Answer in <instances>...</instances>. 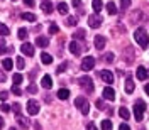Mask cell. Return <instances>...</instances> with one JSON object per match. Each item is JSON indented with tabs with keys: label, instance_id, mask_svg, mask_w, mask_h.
<instances>
[{
	"label": "cell",
	"instance_id": "cell-30",
	"mask_svg": "<svg viewBox=\"0 0 149 130\" xmlns=\"http://www.w3.org/2000/svg\"><path fill=\"white\" fill-rule=\"evenodd\" d=\"M9 27H7V26H5V24H2V22H0V36H9Z\"/></svg>",
	"mask_w": 149,
	"mask_h": 130
},
{
	"label": "cell",
	"instance_id": "cell-8",
	"mask_svg": "<svg viewBox=\"0 0 149 130\" xmlns=\"http://www.w3.org/2000/svg\"><path fill=\"white\" fill-rule=\"evenodd\" d=\"M100 78H102L103 83H113V74H112V71H109V69H103V71H100Z\"/></svg>",
	"mask_w": 149,
	"mask_h": 130
},
{
	"label": "cell",
	"instance_id": "cell-1",
	"mask_svg": "<svg viewBox=\"0 0 149 130\" xmlns=\"http://www.w3.org/2000/svg\"><path fill=\"white\" fill-rule=\"evenodd\" d=\"M134 39H136V42H137L142 49H148L149 47V36L146 34L144 29H137L136 34H134Z\"/></svg>",
	"mask_w": 149,
	"mask_h": 130
},
{
	"label": "cell",
	"instance_id": "cell-28",
	"mask_svg": "<svg viewBox=\"0 0 149 130\" xmlns=\"http://www.w3.org/2000/svg\"><path fill=\"white\" fill-rule=\"evenodd\" d=\"M66 24H68V26H76V24H78V17L70 15V17L66 19Z\"/></svg>",
	"mask_w": 149,
	"mask_h": 130
},
{
	"label": "cell",
	"instance_id": "cell-7",
	"mask_svg": "<svg viewBox=\"0 0 149 130\" xmlns=\"http://www.w3.org/2000/svg\"><path fill=\"white\" fill-rule=\"evenodd\" d=\"M27 111L29 115H37L39 113V103L36 100H29L27 102Z\"/></svg>",
	"mask_w": 149,
	"mask_h": 130
},
{
	"label": "cell",
	"instance_id": "cell-2",
	"mask_svg": "<svg viewBox=\"0 0 149 130\" xmlns=\"http://www.w3.org/2000/svg\"><path fill=\"white\" fill-rule=\"evenodd\" d=\"M74 106L80 108V111H81L83 115H88V111H90V103H88V100H86L85 96H78V98L74 100Z\"/></svg>",
	"mask_w": 149,
	"mask_h": 130
},
{
	"label": "cell",
	"instance_id": "cell-49",
	"mask_svg": "<svg viewBox=\"0 0 149 130\" xmlns=\"http://www.w3.org/2000/svg\"><path fill=\"white\" fill-rule=\"evenodd\" d=\"M7 53V47H0V54H5Z\"/></svg>",
	"mask_w": 149,
	"mask_h": 130
},
{
	"label": "cell",
	"instance_id": "cell-53",
	"mask_svg": "<svg viewBox=\"0 0 149 130\" xmlns=\"http://www.w3.org/2000/svg\"><path fill=\"white\" fill-rule=\"evenodd\" d=\"M9 130H15V129H9Z\"/></svg>",
	"mask_w": 149,
	"mask_h": 130
},
{
	"label": "cell",
	"instance_id": "cell-9",
	"mask_svg": "<svg viewBox=\"0 0 149 130\" xmlns=\"http://www.w3.org/2000/svg\"><path fill=\"white\" fill-rule=\"evenodd\" d=\"M20 51H22V54H26V56H34V46L31 42H24L20 46Z\"/></svg>",
	"mask_w": 149,
	"mask_h": 130
},
{
	"label": "cell",
	"instance_id": "cell-5",
	"mask_svg": "<svg viewBox=\"0 0 149 130\" xmlns=\"http://www.w3.org/2000/svg\"><path fill=\"white\" fill-rule=\"evenodd\" d=\"M88 26L92 29H98L100 26H102V17L100 15H88Z\"/></svg>",
	"mask_w": 149,
	"mask_h": 130
},
{
	"label": "cell",
	"instance_id": "cell-11",
	"mask_svg": "<svg viewBox=\"0 0 149 130\" xmlns=\"http://www.w3.org/2000/svg\"><path fill=\"white\" fill-rule=\"evenodd\" d=\"M136 76H137V80H141V81L148 80V69H146L144 66H139V68H137V73H136Z\"/></svg>",
	"mask_w": 149,
	"mask_h": 130
},
{
	"label": "cell",
	"instance_id": "cell-35",
	"mask_svg": "<svg viewBox=\"0 0 149 130\" xmlns=\"http://www.w3.org/2000/svg\"><path fill=\"white\" fill-rule=\"evenodd\" d=\"M24 66H26V61H24V59L19 56V57H17V68H19V69H22Z\"/></svg>",
	"mask_w": 149,
	"mask_h": 130
},
{
	"label": "cell",
	"instance_id": "cell-24",
	"mask_svg": "<svg viewBox=\"0 0 149 130\" xmlns=\"http://www.w3.org/2000/svg\"><path fill=\"white\" fill-rule=\"evenodd\" d=\"M92 7H93V10H95V12H100V10H102V7H103L102 0H93V2H92Z\"/></svg>",
	"mask_w": 149,
	"mask_h": 130
},
{
	"label": "cell",
	"instance_id": "cell-32",
	"mask_svg": "<svg viewBox=\"0 0 149 130\" xmlns=\"http://www.w3.org/2000/svg\"><path fill=\"white\" fill-rule=\"evenodd\" d=\"M17 36H19V39H26V37H27V29L20 27L19 29V32H17Z\"/></svg>",
	"mask_w": 149,
	"mask_h": 130
},
{
	"label": "cell",
	"instance_id": "cell-22",
	"mask_svg": "<svg viewBox=\"0 0 149 130\" xmlns=\"http://www.w3.org/2000/svg\"><path fill=\"white\" fill-rule=\"evenodd\" d=\"M20 17L24 19V20H27V22H36V15H34V14H31V12L20 14Z\"/></svg>",
	"mask_w": 149,
	"mask_h": 130
},
{
	"label": "cell",
	"instance_id": "cell-6",
	"mask_svg": "<svg viewBox=\"0 0 149 130\" xmlns=\"http://www.w3.org/2000/svg\"><path fill=\"white\" fill-rule=\"evenodd\" d=\"M93 66H95V59H93L92 56H86L81 61V69L83 71H90V69H93Z\"/></svg>",
	"mask_w": 149,
	"mask_h": 130
},
{
	"label": "cell",
	"instance_id": "cell-17",
	"mask_svg": "<svg viewBox=\"0 0 149 130\" xmlns=\"http://www.w3.org/2000/svg\"><path fill=\"white\" fill-rule=\"evenodd\" d=\"M41 9H42V12H46V14H51V12H53V3L47 2V0H44V2L41 3Z\"/></svg>",
	"mask_w": 149,
	"mask_h": 130
},
{
	"label": "cell",
	"instance_id": "cell-27",
	"mask_svg": "<svg viewBox=\"0 0 149 130\" xmlns=\"http://www.w3.org/2000/svg\"><path fill=\"white\" fill-rule=\"evenodd\" d=\"M12 80H14V83H15V84H19V83H22V81H24V76H22L20 73H15L14 76H12Z\"/></svg>",
	"mask_w": 149,
	"mask_h": 130
},
{
	"label": "cell",
	"instance_id": "cell-20",
	"mask_svg": "<svg viewBox=\"0 0 149 130\" xmlns=\"http://www.w3.org/2000/svg\"><path fill=\"white\" fill-rule=\"evenodd\" d=\"M41 61H42V64H51L53 63V56L47 54V53H42L41 54Z\"/></svg>",
	"mask_w": 149,
	"mask_h": 130
},
{
	"label": "cell",
	"instance_id": "cell-36",
	"mask_svg": "<svg viewBox=\"0 0 149 130\" xmlns=\"http://www.w3.org/2000/svg\"><path fill=\"white\" fill-rule=\"evenodd\" d=\"M58 30H59V29H58V26L53 22V24H51V27H49V32H51V34H58Z\"/></svg>",
	"mask_w": 149,
	"mask_h": 130
},
{
	"label": "cell",
	"instance_id": "cell-25",
	"mask_svg": "<svg viewBox=\"0 0 149 130\" xmlns=\"http://www.w3.org/2000/svg\"><path fill=\"white\" fill-rule=\"evenodd\" d=\"M58 10H59V14L66 15V14H68V5H66L65 2H59V3H58Z\"/></svg>",
	"mask_w": 149,
	"mask_h": 130
},
{
	"label": "cell",
	"instance_id": "cell-23",
	"mask_svg": "<svg viewBox=\"0 0 149 130\" xmlns=\"http://www.w3.org/2000/svg\"><path fill=\"white\" fill-rule=\"evenodd\" d=\"M107 12H109L110 15H115V14H117V7H115L113 2H109V3H107Z\"/></svg>",
	"mask_w": 149,
	"mask_h": 130
},
{
	"label": "cell",
	"instance_id": "cell-31",
	"mask_svg": "<svg viewBox=\"0 0 149 130\" xmlns=\"http://www.w3.org/2000/svg\"><path fill=\"white\" fill-rule=\"evenodd\" d=\"M130 7V0H120V10L125 12V10Z\"/></svg>",
	"mask_w": 149,
	"mask_h": 130
},
{
	"label": "cell",
	"instance_id": "cell-37",
	"mask_svg": "<svg viewBox=\"0 0 149 130\" xmlns=\"http://www.w3.org/2000/svg\"><path fill=\"white\" fill-rule=\"evenodd\" d=\"M66 66H68V64H66V63H63V64H59V68L56 69V73H58V74H61V73H63V71H65V69H66Z\"/></svg>",
	"mask_w": 149,
	"mask_h": 130
},
{
	"label": "cell",
	"instance_id": "cell-34",
	"mask_svg": "<svg viewBox=\"0 0 149 130\" xmlns=\"http://www.w3.org/2000/svg\"><path fill=\"white\" fill-rule=\"evenodd\" d=\"M12 93H14V95H19V96H20V95H22V88H20L19 84H14V86H12Z\"/></svg>",
	"mask_w": 149,
	"mask_h": 130
},
{
	"label": "cell",
	"instance_id": "cell-12",
	"mask_svg": "<svg viewBox=\"0 0 149 130\" xmlns=\"http://www.w3.org/2000/svg\"><path fill=\"white\" fill-rule=\"evenodd\" d=\"M95 47H97L98 51H102L103 47H105V37L103 36H95Z\"/></svg>",
	"mask_w": 149,
	"mask_h": 130
},
{
	"label": "cell",
	"instance_id": "cell-26",
	"mask_svg": "<svg viewBox=\"0 0 149 130\" xmlns=\"http://www.w3.org/2000/svg\"><path fill=\"white\" fill-rule=\"evenodd\" d=\"M12 64H14V63H12V59H10V57H7V59H3V61H2V68H3V69H7V71L12 69Z\"/></svg>",
	"mask_w": 149,
	"mask_h": 130
},
{
	"label": "cell",
	"instance_id": "cell-51",
	"mask_svg": "<svg viewBox=\"0 0 149 130\" xmlns=\"http://www.w3.org/2000/svg\"><path fill=\"white\" fill-rule=\"evenodd\" d=\"M146 93L149 95V84H146Z\"/></svg>",
	"mask_w": 149,
	"mask_h": 130
},
{
	"label": "cell",
	"instance_id": "cell-44",
	"mask_svg": "<svg viewBox=\"0 0 149 130\" xmlns=\"http://www.w3.org/2000/svg\"><path fill=\"white\" fill-rule=\"evenodd\" d=\"M24 3H26L27 7H34V0H24Z\"/></svg>",
	"mask_w": 149,
	"mask_h": 130
},
{
	"label": "cell",
	"instance_id": "cell-13",
	"mask_svg": "<svg viewBox=\"0 0 149 130\" xmlns=\"http://www.w3.org/2000/svg\"><path fill=\"white\" fill-rule=\"evenodd\" d=\"M17 122H19V125H20L22 129H29V125H31V122H29L26 117H22L20 113L17 115Z\"/></svg>",
	"mask_w": 149,
	"mask_h": 130
},
{
	"label": "cell",
	"instance_id": "cell-48",
	"mask_svg": "<svg viewBox=\"0 0 149 130\" xmlns=\"http://www.w3.org/2000/svg\"><path fill=\"white\" fill-rule=\"evenodd\" d=\"M97 106H98L100 110H102V108H103V102H102V100H98V102H97Z\"/></svg>",
	"mask_w": 149,
	"mask_h": 130
},
{
	"label": "cell",
	"instance_id": "cell-52",
	"mask_svg": "<svg viewBox=\"0 0 149 130\" xmlns=\"http://www.w3.org/2000/svg\"><path fill=\"white\" fill-rule=\"evenodd\" d=\"M0 47H3V41L2 39H0Z\"/></svg>",
	"mask_w": 149,
	"mask_h": 130
},
{
	"label": "cell",
	"instance_id": "cell-3",
	"mask_svg": "<svg viewBox=\"0 0 149 130\" xmlns=\"http://www.w3.org/2000/svg\"><path fill=\"white\" fill-rule=\"evenodd\" d=\"M144 110H146V103L142 102V100H137L136 105H134V117H136L137 122H142V118H144Z\"/></svg>",
	"mask_w": 149,
	"mask_h": 130
},
{
	"label": "cell",
	"instance_id": "cell-15",
	"mask_svg": "<svg viewBox=\"0 0 149 130\" xmlns=\"http://www.w3.org/2000/svg\"><path fill=\"white\" fill-rule=\"evenodd\" d=\"M85 36H86V30L85 29H78V30H74V34H73L74 41H83Z\"/></svg>",
	"mask_w": 149,
	"mask_h": 130
},
{
	"label": "cell",
	"instance_id": "cell-10",
	"mask_svg": "<svg viewBox=\"0 0 149 130\" xmlns=\"http://www.w3.org/2000/svg\"><path fill=\"white\" fill-rule=\"evenodd\" d=\"M103 96H105V100H115V90L110 88V86H107V88H103Z\"/></svg>",
	"mask_w": 149,
	"mask_h": 130
},
{
	"label": "cell",
	"instance_id": "cell-14",
	"mask_svg": "<svg viewBox=\"0 0 149 130\" xmlns=\"http://www.w3.org/2000/svg\"><path fill=\"white\" fill-rule=\"evenodd\" d=\"M70 53L74 54V56H78L80 53H81V49H80V46H78V42H76V41L70 42Z\"/></svg>",
	"mask_w": 149,
	"mask_h": 130
},
{
	"label": "cell",
	"instance_id": "cell-21",
	"mask_svg": "<svg viewBox=\"0 0 149 130\" xmlns=\"http://www.w3.org/2000/svg\"><path fill=\"white\" fill-rule=\"evenodd\" d=\"M134 88H136V86H134V81L130 80V76H129V78L125 80V91H127V93H132V91H134Z\"/></svg>",
	"mask_w": 149,
	"mask_h": 130
},
{
	"label": "cell",
	"instance_id": "cell-29",
	"mask_svg": "<svg viewBox=\"0 0 149 130\" xmlns=\"http://www.w3.org/2000/svg\"><path fill=\"white\" fill-rule=\"evenodd\" d=\"M119 113H120V117H122V118H125V120L129 118V110H127L125 106H120V108H119Z\"/></svg>",
	"mask_w": 149,
	"mask_h": 130
},
{
	"label": "cell",
	"instance_id": "cell-45",
	"mask_svg": "<svg viewBox=\"0 0 149 130\" xmlns=\"http://www.w3.org/2000/svg\"><path fill=\"white\" fill-rule=\"evenodd\" d=\"M119 130H130V129H129V125H127V123H122L120 127H119Z\"/></svg>",
	"mask_w": 149,
	"mask_h": 130
},
{
	"label": "cell",
	"instance_id": "cell-33",
	"mask_svg": "<svg viewBox=\"0 0 149 130\" xmlns=\"http://www.w3.org/2000/svg\"><path fill=\"white\" fill-rule=\"evenodd\" d=\"M102 130H112V122L110 120H103L102 122Z\"/></svg>",
	"mask_w": 149,
	"mask_h": 130
},
{
	"label": "cell",
	"instance_id": "cell-54",
	"mask_svg": "<svg viewBox=\"0 0 149 130\" xmlns=\"http://www.w3.org/2000/svg\"><path fill=\"white\" fill-rule=\"evenodd\" d=\"M12 2H15V0H12Z\"/></svg>",
	"mask_w": 149,
	"mask_h": 130
},
{
	"label": "cell",
	"instance_id": "cell-16",
	"mask_svg": "<svg viewBox=\"0 0 149 130\" xmlns=\"http://www.w3.org/2000/svg\"><path fill=\"white\" fill-rule=\"evenodd\" d=\"M42 88H46V90H49L51 86H53V80H51V76L49 74H46V76H42Z\"/></svg>",
	"mask_w": 149,
	"mask_h": 130
},
{
	"label": "cell",
	"instance_id": "cell-50",
	"mask_svg": "<svg viewBox=\"0 0 149 130\" xmlns=\"http://www.w3.org/2000/svg\"><path fill=\"white\" fill-rule=\"evenodd\" d=\"M2 127H3V118L0 117V129H2Z\"/></svg>",
	"mask_w": 149,
	"mask_h": 130
},
{
	"label": "cell",
	"instance_id": "cell-42",
	"mask_svg": "<svg viewBox=\"0 0 149 130\" xmlns=\"http://www.w3.org/2000/svg\"><path fill=\"white\" fill-rule=\"evenodd\" d=\"M7 96H9V93H7V91H0V100H2V102H5V100H7Z\"/></svg>",
	"mask_w": 149,
	"mask_h": 130
},
{
	"label": "cell",
	"instance_id": "cell-38",
	"mask_svg": "<svg viewBox=\"0 0 149 130\" xmlns=\"http://www.w3.org/2000/svg\"><path fill=\"white\" fill-rule=\"evenodd\" d=\"M27 91L29 93H37V86H36V84H29V86H27Z\"/></svg>",
	"mask_w": 149,
	"mask_h": 130
},
{
	"label": "cell",
	"instance_id": "cell-43",
	"mask_svg": "<svg viewBox=\"0 0 149 130\" xmlns=\"http://www.w3.org/2000/svg\"><path fill=\"white\" fill-rule=\"evenodd\" d=\"M86 130H97V127H95V123H86Z\"/></svg>",
	"mask_w": 149,
	"mask_h": 130
},
{
	"label": "cell",
	"instance_id": "cell-47",
	"mask_svg": "<svg viewBox=\"0 0 149 130\" xmlns=\"http://www.w3.org/2000/svg\"><path fill=\"white\" fill-rule=\"evenodd\" d=\"M73 7H81V3H80V0H73Z\"/></svg>",
	"mask_w": 149,
	"mask_h": 130
},
{
	"label": "cell",
	"instance_id": "cell-46",
	"mask_svg": "<svg viewBox=\"0 0 149 130\" xmlns=\"http://www.w3.org/2000/svg\"><path fill=\"white\" fill-rule=\"evenodd\" d=\"M12 108H14V110L17 111V115H19V111H20V105H19V103H15V105H14Z\"/></svg>",
	"mask_w": 149,
	"mask_h": 130
},
{
	"label": "cell",
	"instance_id": "cell-39",
	"mask_svg": "<svg viewBox=\"0 0 149 130\" xmlns=\"http://www.w3.org/2000/svg\"><path fill=\"white\" fill-rule=\"evenodd\" d=\"M0 110H2V111H5V113H7V111H10V105H7V103H2V106H0Z\"/></svg>",
	"mask_w": 149,
	"mask_h": 130
},
{
	"label": "cell",
	"instance_id": "cell-18",
	"mask_svg": "<svg viewBox=\"0 0 149 130\" xmlns=\"http://www.w3.org/2000/svg\"><path fill=\"white\" fill-rule=\"evenodd\" d=\"M47 44H49V41H47V37H44V36H39L36 39V46H39V47H46Z\"/></svg>",
	"mask_w": 149,
	"mask_h": 130
},
{
	"label": "cell",
	"instance_id": "cell-41",
	"mask_svg": "<svg viewBox=\"0 0 149 130\" xmlns=\"http://www.w3.org/2000/svg\"><path fill=\"white\" fill-rule=\"evenodd\" d=\"M7 80V74L3 73V69H0V83H3Z\"/></svg>",
	"mask_w": 149,
	"mask_h": 130
},
{
	"label": "cell",
	"instance_id": "cell-40",
	"mask_svg": "<svg viewBox=\"0 0 149 130\" xmlns=\"http://www.w3.org/2000/svg\"><path fill=\"white\" fill-rule=\"evenodd\" d=\"M105 61H107V63H112V61H113V54H112V53H107V54H105Z\"/></svg>",
	"mask_w": 149,
	"mask_h": 130
},
{
	"label": "cell",
	"instance_id": "cell-19",
	"mask_svg": "<svg viewBox=\"0 0 149 130\" xmlns=\"http://www.w3.org/2000/svg\"><path fill=\"white\" fill-rule=\"evenodd\" d=\"M58 98H59V100H68V98H70V90L61 88V90L58 91Z\"/></svg>",
	"mask_w": 149,
	"mask_h": 130
},
{
	"label": "cell",
	"instance_id": "cell-4",
	"mask_svg": "<svg viewBox=\"0 0 149 130\" xmlns=\"http://www.w3.org/2000/svg\"><path fill=\"white\" fill-rule=\"evenodd\" d=\"M78 84L83 88V90H86V91H93V81H92V78L90 76H81L80 80H78Z\"/></svg>",
	"mask_w": 149,
	"mask_h": 130
}]
</instances>
